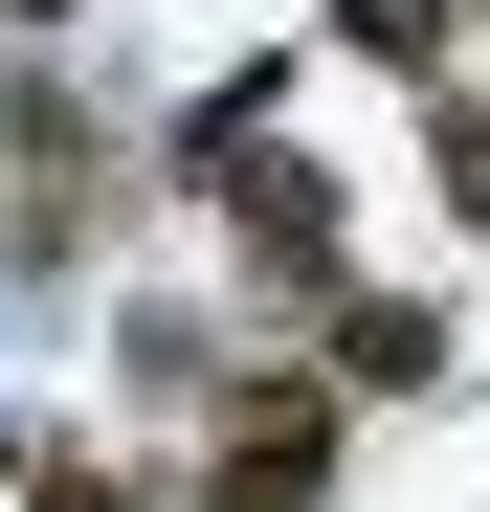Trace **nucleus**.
I'll return each instance as SVG.
<instances>
[{
	"label": "nucleus",
	"mask_w": 490,
	"mask_h": 512,
	"mask_svg": "<svg viewBox=\"0 0 490 512\" xmlns=\"http://www.w3.org/2000/svg\"><path fill=\"white\" fill-rule=\"evenodd\" d=\"M179 179H201V201H223L245 245H268V290H312V268H335V179H312V156H290L268 112H245V90H223V112L179 134Z\"/></svg>",
	"instance_id": "obj_1"
},
{
	"label": "nucleus",
	"mask_w": 490,
	"mask_h": 512,
	"mask_svg": "<svg viewBox=\"0 0 490 512\" xmlns=\"http://www.w3.org/2000/svg\"><path fill=\"white\" fill-rule=\"evenodd\" d=\"M335 45L357 67H446V0H335Z\"/></svg>",
	"instance_id": "obj_6"
},
{
	"label": "nucleus",
	"mask_w": 490,
	"mask_h": 512,
	"mask_svg": "<svg viewBox=\"0 0 490 512\" xmlns=\"http://www.w3.org/2000/svg\"><path fill=\"white\" fill-rule=\"evenodd\" d=\"M424 179H446V223H490V90H446V112H424Z\"/></svg>",
	"instance_id": "obj_5"
},
{
	"label": "nucleus",
	"mask_w": 490,
	"mask_h": 512,
	"mask_svg": "<svg viewBox=\"0 0 490 512\" xmlns=\"http://www.w3.org/2000/svg\"><path fill=\"white\" fill-rule=\"evenodd\" d=\"M23 23H67V0H23Z\"/></svg>",
	"instance_id": "obj_8"
},
{
	"label": "nucleus",
	"mask_w": 490,
	"mask_h": 512,
	"mask_svg": "<svg viewBox=\"0 0 490 512\" xmlns=\"http://www.w3.org/2000/svg\"><path fill=\"white\" fill-rule=\"evenodd\" d=\"M401 379H446V312L424 290H335V401H401Z\"/></svg>",
	"instance_id": "obj_4"
},
{
	"label": "nucleus",
	"mask_w": 490,
	"mask_h": 512,
	"mask_svg": "<svg viewBox=\"0 0 490 512\" xmlns=\"http://www.w3.org/2000/svg\"><path fill=\"white\" fill-rule=\"evenodd\" d=\"M23 512H134V468H90V446H45V468H23Z\"/></svg>",
	"instance_id": "obj_7"
},
{
	"label": "nucleus",
	"mask_w": 490,
	"mask_h": 512,
	"mask_svg": "<svg viewBox=\"0 0 490 512\" xmlns=\"http://www.w3.org/2000/svg\"><path fill=\"white\" fill-rule=\"evenodd\" d=\"M0 179H23V245H90V112H67V90H23Z\"/></svg>",
	"instance_id": "obj_3"
},
{
	"label": "nucleus",
	"mask_w": 490,
	"mask_h": 512,
	"mask_svg": "<svg viewBox=\"0 0 490 512\" xmlns=\"http://www.w3.org/2000/svg\"><path fill=\"white\" fill-rule=\"evenodd\" d=\"M335 379H268V401H223V468L179 490V512H335Z\"/></svg>",
	"instance_id": "obj_2"
}]
</instances>
